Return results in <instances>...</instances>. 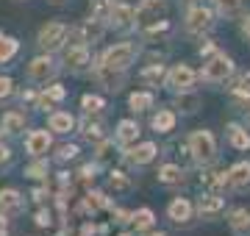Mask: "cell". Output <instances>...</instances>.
Here are the masks:
<instances>
[{
  "label": "cell",
  "instance_id": "8",
  "mask_svg": "<svg viewBox=\"0 0 250 236\" xmlns=\"http://www.w3.org/2000/svg\"><path fill=\"white\" fill-rule=\"evenodd\" d=\"M214 28V11L208 6H192L187 11V31L195 34V37H203Z\"/></svg>",
  "mask_w": 250,
  "mask_h": 236
},
{
  "label": "cell",
  "instance_id": "43",
  "mask_svg": "<svg viewBox=\"0 0 250 236\" xmlns=\"http://www.w3.org/2000/svg\"><path fill=\"white\" fill-rule=\"evenodd\" d=\"M111 214H114V222H117V225H125V222H131V214H128V211L111 209Z\"/></svg>",
  "mask_w": 250,
  "mask_h": 236
},
{
  "label": "cell",
  "instance_id": "51",
  "mask_svg": "<svg viewBox=\"0 0 250 236\" xmlns=\"http://www.w3.org/2000/svg\"><path fill=\"white\" fill-rule=\"evenodd\" d=\"M50 3H62V0H50Z\"/></svg>",
  "mask_w": 250,
  "mask_h": 236
},
{
  "label": "cell",
  "instance_id": "9",
  "mask_svg": "<svg viewBox=\"0 0 250 236\" xmlns=\"http://www.w3.org/2000/svg\"><path fill=\"white\" fill-rule=\"evenodd\" d=\"M64 67L70 70V73H86L92 67V53L89 47L83 45H70V50L64 53Z\"/></svg>",
  "mask_w": 250,
  "mask_h": 236
},
{
  "label": "cell",
  "instance_id": "17",
  "mask_svg": "<svg viewBox=\"0 0 250 236\" xmlns=\"http://www.w3.org/2000/svg\"><path fill=\"white\" fill-rule=\"evenodd\" d=\"M156 156H159V147L153 145V142H142L139 147L128 150V153H125V158H128L131 164H136V167H145V164H150Z\"/></svg>",
  "mask_w": 250,
  "mask_h": 236
},
{
  "label": "cell",
  "instance_id": "49",
  "mask_svg": "<svg viewBox=\"0 0 250 236\" xmlns=\"http://www.w3.org/2000/svg\"><path fill=\"white\" fill-rule=\"evenodd\" d=\"M142 236H167V234H164V231H150V228H147V231H142Z\"/></svg>",
  "mask_w": 250,
  "mask_h": 236
},
{
  "label": "cell",
  "instance_id": "3",
  "mask_svg": "<svg viewBox=\"0 0 250 236\" xmlns=\"http://www.w3.org/2000/svg\"><path fill=\"white\" fill-rule=\"evenodd\" d=\"M136 59V47L134 42H120V45H111L103 53L100 59V67H106V70H114V73H125Z\"/></svg>",
  "mask_w": 250,
  "mask_h": 236
},
{
  "label": "cell",
  "instance_id": "14",
  "mask_svg": "<svg viewBox=\"0 0 250 236\" xmlns=\"http://www.w3.org/2000/svg\"><path fill=\"white\" fill-rule=\"evenodd\" d=\"M25 209V197L20 195L17 189H0V214L6 217H14Z\"/></svg>",
  "mask_w": 250,
  "mask_h": 236
},
{
  "label": "cell",
  "instance_id": "37",
  "mask_svg": "<svg viewBox=\"0 0 250 236\" xmlns=\"http://www.w3.org/2000/svg\"><path fill=\"white\" fill-rule=\"evenodd\" d=\"M131 186H134V183H131V178H128L125 173H111V175H108V189H114V192H128Z\"/></svg>",
  "mask_w": 250,
  "mask_h": 236
},
{
  "label": "cell",
  "instance_id": "32",
  "mask_svg": "<svg viewBox=\"0 0 250 236\" xmlns=\"http://www.w3.org/2000/svg\"><path fill=\"white\" fill-rule=\"evenodd\" d=\"M20 50V42L14 37H9V34H0V61H9V59H14Z\"/></svg>",
  "mask_w": 250,
  "mask_h": 236
},
{
  "label": "cell",
  "instance_id": "34",
  "mask_svg": "<svg viewBox=\"0 0 250 236\" xmlns=\"http://www.w3.org/2000/svg\"><path fill=\"white\" fill-rule=\"evenodd\" d=\"M131 222H134L136 231H147V228H153V222H156V214H153L150 209H139L131 214Z\"/></svg>",
  "mask_w": 250,
  "mask_h": 236
},
{
  "label": "cell",
  "instance_id": "47",
  "mask_svg": "<svg viewBox=\"0 0 250 236\" xmlns=\"http://www.w3.org/2000/svg\"><path fill=\"white\" fill-rule=\"evenodd\" d=\"M9 234V219H6V214H0V236Z\"/></svg>",
  "mask_w": 250,
  "mask_h": 236
},
{
  "label": "cell",
  "instance_id": "18",
  "mask_svg": "<svg viewBox=\"0 0 250 236\" xmlns=\"http://www.w3.org/2000/svg\"><path fill=\"white\" fill-rule=\"evenodd\" d=\"M228 228L233 236H250V211L248 209H233L228 214Z\"/></svg>",
  "mask_w": 250,
  "mask_h": 236
},
{
  "label": "cell",
  "instance_id": "35",
  "mask_svg": "<svg viewBox=\"0 0 250 236\" xmlns=\"http://www.w3.org/2000/svg\"><path fill=\"white\" fill-rule=\"evenodd\" d=\"M214 3H217V11H220V17H225V20L239 17L242 0H214Z\"/></svg>",
  "mask_w": 250,
  "mask_h": 236
},
{
  "label": "cell",
  "instance_id": "30",
  "mask_svg": "<svg viewBox=\"0 0 250 236\" xmlns=\"http://www.w3.org/2000/svg\"><path fill=\"white\" fill-rule=\"evenodd\" d=\"M164 75H167L164 64H147L142 70V81L147 83V86H159V83H164Z\"/></svg>",
  "mask_w": 250,
  "mask_h": 236
},
{
  "label": "cell",
  "instance_id": "23",
  "mask_svg": "<svg viewBox=\"0 0 250 236\" xmlns=\"http://www.w3.org/2000/svg\"><path fill=\"white\" fill-rule=\"evenodd\" d=\"M175 122H178V117H175V111H170V109L156 111V114H153V119H150L153 131H159V134H170L172 128H175Z\"/></svg>",
  "mask_w": 250,
  "mask_h": 236
},
{
  "label": "cell",
  "instance_id": "44",
  "mask_svg": "<svg viewBox=\"0 0 250 236\" xmlns=\"http://www.w3.org/2000/svg\"><path fill=\"white\" fill-rule=\"evenodd\" d=\"M214 53H220L214 42H206V45L200 47V56H203V59H208V56H214Z\"/></svg>",
  "mask_w": 250,
  "mask_h": 236
},
{
  "label": "cell",
  "instance_id": "48",
  "mask_svg": "<svg viewBox=\"0 0 250 236\" xmlns=\"http://www.w3.org/2000/svg\"><path fill=\"white\" fill-rule=\"evenodd\" d=\"M242 34L250 39V14H248V17H242Z\"/></svg>",
  "mask_w": 250,
  "mask_h": 236
},
{
  "label": "cell",
  "instance_id": "45",
  "mask_svg": "<svg viewBox=\"0 0 250 236\" xmlns=\"http://www.w3.org/2000/svg\"><path fill=\"white\" fill-rule=\"evenodd\" d=\"M45 173H47L45 164H36V167H31V170H28V175H31V178H42Z\"/></svg>",
  "mask_w": 250,
  "mask_h": 236
},
{
  "label": "cell",
  "instance_id": "26",
  "mask_svg": "<svg viewBox=\"0 0 250 236\" xmlns=\"http://www.w3.org/2000/svg\"><path fill=\"white\" fill-rule=\"evenodd\" d=\"M0 128H3L6 134H20V131H25V114H22V111H6L3 119H0Z\"/></svg>",
  "mask_w": 250,
  "mask_h": 236
},
{
  "label": "cell",
  "instance_id": "31",
  "mask_svg": "<svg viewBox=\"0 0 250 236\" xmlns=\"http://www.w3.org/2000/svg\"><path fill=\"white\" fill-rule=\"evenodd\" d=\"M81 109H83L86 117H98L100 111L106 109V103H103V98H98V95H83V98H81Z\"/></svg>",
  "mask_w": 250,
  "mask_h": 236
},
{
  "label": "cell",
  "instance_id": "40",
  "mask_svg": "<svg viewBox=\"0 0 250 236\" xmlns=\"http://www.w3.org/2000/svg\"><path fill=\"white\" fill-rule=\"evenodd\" d=\"M75 156H78V145H62L59 153H56V158H59V161H70Z\"/></svg>",
  "mask_w": 250,
  "mask_h": 236
},
{
  "label": "cell",
  "instance_id": "22",
  "mask_svg": "<svg viewBox=\"0 0 250 236\" xmlns=\"http://www.w3.org/2000/svg\"><path fill=\"white\" fill-rule=\"evenodd\" d=\"M103 209H111V200H108L106 192H86V197H83V203H81V211H103Z\"/></svg>",
  "mask_w": 250,
  "mask_h": 236
},
{
  "label": "cell",
  "instance_id": "24",
  "mask_svg": "<svg viewBox=\"0 0 250 236\" xmlns=\"http://www.w3.org/2000/svg\"><path fill=\"white\" fill-rule=\"evenodd\" d=\"M228 142H231V147H236V150H250V131L236 125V122H231V125H228Z\"/></svg>",
  "mask_w": 250,
  "mask_h": 236
},
{
  "label": "cell",
  "instance_id": "36",
  "mask_svg": "<svg viewBox=\"0 0 250 236\" xmlns=\"http://www.w3.org/2000/svg\"><path fill=\"white\" fill-rule=\"evenodd\" d=\"M108 9H111V0H92L89 3V17L98 20V22H103L106 25L108 20Z\"/></svg>",
  "mask_w": 250,
  "mask_h": 236
},
{
  "label": "cell",
  "instance_id": "42",
  "mask_svg": "<svg viewBox=\"0 0 250 236\" xmlns=\"http://www.w3.org/2000/svg\"><path fill=\"white\" fill-rule=\"evenodd\" d=\"M9 161H11V150H9V145L3 142V131H0V170H3Z\"/></svg>",
  "mask_w": 250,
  "mask_h": 236
},
{
  "label": "cell",
  "instance_id": "12",
  "mask_svg": "<svg viewBox=\"0 0 250 236\" xmlns=\"http://www.w3.org/2000/svg\"><path fill=\"white\" fill-rule=\"evenodd\" d=\"M167 214H170V219L175 225H189L192 217H195V206H192L187 197H175L170 206H167Z\"/></svg>",
  "mask_w": 250,
  "mask_h": 236
},
{
  "label": "cell",
  "instance_id": "4",
  "mask_svg": "<svg viewBox=\"0 0 250 236\" xmlns=\"http://www.w3.org/2000/svg\"><path fill=\"white\" fill-rule=\"evenodd\" d=\"M233 75V61L225 53H214L203 59V70H200V78L206 83H225Z\"/></svg>",
  "mask_w": 250,
  "mask_h": 236
},
{
  "label": "cell",
  "instance_id": "21",
  "mask_svg": "<svg viewBox=\"0 0 250 236\" xmlns=\"http://www.w3.org/2000/svg\"><path fill=\"white\" fill-rule=\"evenodd\" d=\"M64 98H67V89L62 83H50V86H45L42 95H36V106L39 109H50V103H62Z\"/></svg>",
  "mask_w": 250,
  "mask_h": 236
},
{
  "label": "cell",
  "instance_id": "39",
  "mask_svg": "<svg viewBox=\"0 0 250 236\" xmlns=\"http://www.w3.org/2000/svg\"><path fill=\"white\" fill-rule=\"evenodd\" d=\"M233 95H239V98L250 100V73H245L239 81H236V86H233Z\"/></svg>",
  "mask_w": 250,
  "mask_h": 236
},
{
  "label": "cell",
  "instance_id": "16",
  "mask_svg": "<svg viewBox=\"0 0 250 236\" xmlns=\"http://www.w3.org/2000/svg\"><path fill=\"white\" fill-rule=\"evenodd\" d=\"M139 122L136 119H123L120 125H117V134H114V139H117V145L120 147H128V145H134L136 139H139Z\"/></svg>",
  "mask_w": 250,
  "mask_h": 236
},
{
  "label": "cell",
  "instance_id": "6",
  "mask_svg": "<svg viewBox=\"0 0 250 236\" xmlns=\"http://www.w3.org/2000/svg\"><path fill=\"white\" fill-rule=\"evenodd\" d=\"M56 73H59V64H56L53 53L36 56L34 61L28 64V81L31 83H47L50 78H56Z\"/></svg>",
  "mask_w": 250,
  "mask_h": 236
},
{
  "label": "cell",
  "instance_id": "50",
  "mask_svg": "<svg viewBox=\"0 0 250 236\" xmlns=\"http://www.w3.org/2000/svg\"><path fill=\"white\" fill-rule=\"evenodd\" d=\"M248 117H250V100H248Z\"/></svg>",
  "mask_w": 250,
  "mask_h": 236
},
{
  "label": "cell",
  "instance_id": "15",
  "mask_svg": "<svg viewBox=\"0 0 250 236\" xmlns=\"http://www.w3.org/2000/svg\"><path fill=\"white\" fill-rule=\"evenodd\" d=\"M25 150H28V156H34V158L45 156L47 150H50V134H47V131H31L25 137Z\"/></svg>",
  "mask_w": 250,
  "mask_h": 236
},
{
  "label": "cell",
  "instance_id": "25",
  "mask_svg": "<svg viewBox=\"0 0 250 236\" xmlns=\"http://www.w3.org/2000/svg\"><path fill=\"white\" fill-rule=\"evenodd\" d=\"M159 183H164V186H178V183H184V167H178V164H164L159 170Z\"/></svg>",
  "mask_w": 250,
  "mask_h": 236
},
{
  "label": "cell",
  "instance_id": "7",
  "mask_svg": "<svg viewBox=\"0 0 250 236\" xmlns=\"http://www.w3.org/2000/svg\"><path fill=\"white\" fill-rule=\"evenodd\" d=\"M164 83H167L175 95H178V92H189V89H195L197 73L189 67V64H175L170 73L164 75Z\"/></svg>",
  "mask_w": 250,
  "mask_h": 236
},
{
  "label": "cell",
  "instance_id": "27",
  "mask_svg": "<svg viewBox=\"0 0 250 236\" xmlns=\"http://www.w3.org/2000/svg\"><path fill=\"white\" fill-rule=\"evenodd\" d=\"M200 183H203L208 192H214V195H220V192L228 186V175L225 173H217V170H211V173H206L203 178H200Z\"/></svg>",
  "mask_w": 250,
  "mask_h": 236
},
{
  "label": "cell",
  "instance_id": "46",
  "mask_svg": "<svg viewBox=\"0 0 250 236\" xmlns=\"http://www.w3.org/2000/svg\"><path fill=\"white\" fill-rule=\"evenodd\" d=\"M36 225H50V214H47V211H39V214H36Z\"/></svg>",
  "mask_w": 250,
  "mask_h": 236
},
{
  "label": "cell",
  "instance_id": "10",
  "mask_svg": "<svg viewBox=\"0 0 250 236\" xmlns=\"http://www.w3.org/2000/svg\"><path fill=\"white\" fill-rule=\"evenodd\" d=\"M195 211L203 219H217L225 211L223 195H214V192H206V195H200V197H197V203H195Z\"/></svg>",
  "mask_w": 250,
  "mask_h": 236
},
{
  "label": "cell",
  "instance_id": "52",
  "mask_svg": "<svg viewBox=\"0 0 250 236\" xmlns=\"http://www.w3.org/2000/svg\"><path fill=\"white\" fill-rule=\"evenodd\" d=\"M123 236H128V234H123Z\"/></svg>",
  "mask_w": 250,
  "mask_h": 236
},
{
  "label": "cell",
  "instance_id": "11",
  "mask_svg": "<svg viewBox=\"0 0 250 236\" xmlns=\"http://www.w3.org/2000/svg\"><path fill=\"white\" fill-rule=\"evenodd\" d=\"M106 25H111V28H131L134 25V9H131L128 3H123V0H111Z\"/></svg>",
  "mask_w": 250,
  "mask_h": 236
},
{
  "label": "cell",
  "instance_id": "1",
  "mask_svg": "<svg viewBox=\"0 0 250 236\" xmlns=\"http://www.w3.org/2000/svg\"><path fill=\"white\" fill-rule=\"evenodd\" d=\"M187 145H189V153H192V161L203 164V167L217 161V139L211 131H206V128L192 131L187 139Z\"/></svg>",
  "mask_w": 250,
  "mask_h": 236
},
{
  "label": "cell",
  "instance_id": "19",
  "mask_svg": "<svg viewBox=\"0 0 250 236\" xmlns=\"http://www.w3.org/2000/svg\"><path fill=\"white\" fill-rule=\"evenodd\" d=\"M95 78H98V81L103 83V89H108V92H120L123 83H125V73H114V70H106V67H100V64H98V70H95Z\"/></svg>",
  "mask_w": 250,
  "mask_h": 236
},
{
  "label": "cell",
  "instance_id": "20",
  "mask_svg": "<svg viewBox=\"0 0 250 236\" xmlns=\"http://www.w3.org/2000/svg\"><path fill=\"white\" fill-rule=\"evenodd\" d=\"M47 128L53 134H70L72 128H75V117H72L70 111H53L47 117Z\"/></svg>",
  "mask_w": 250,
  "mask_h": 236
},
{
  "label": "cell",
  "instance_id": "33",
  "mask_svg": "<svg viewBox=\"0 0 250 236\" xmlns=\"http://www.w3.org/2000/svg\"><path fill=\"white\" fill-rule=\"evenodd\" d=\"M81 134H83V139H89V142H103L106 139V131H103V125H100L98 119H86L83 125H81Z\"/></svg>",
  "mask_w": 250,
  "mask_h": 236
},
{
  "label": "cell",
  "instance_id": "2",
  "mask_svg": "<svg viewBox=\"0 0 250 236\" xmlns=\"http://www.w3.org/2000/svg\"><path fill=\"white\" fill-rule=\"evenodd\" d=\"M167 20V0H142L134 9V25L139 31H147V28L159 25Z\"/></svg>",
  "mask_w": 250,
  "mask_h": 236
},
{
  "label": "cell",
  "instance_id": "29",
  "mask_svg": "<svg viewBox=\"0 0 250 236\" xmlns=\"http://www.w3.org/2000/svg\"><path fill=\"white\" fill-rule=\"evenodd\" d=\"M175 106H178L184 114H195L197 109H200V98L195 95V89L189 92H178V98H175Z\"/></svg>",
  "mask_w": 250,
  "mask_h": 236
},
{
  "label": "cell",
  "instance_id": "28",
  "mask_svg": "<svg viewBox=\"0 0 250 236\" xmlns=\"http://www.w3.org/2000/svg\"><path fill=\"white\" fill-rule=\"evenodd\" d=\"M153 103H156L153 92H134V95L128 98V106H131V111H136V114H142V111L153 109Z\"/></svg>",
  "mask_w": 250,
  "mask_h": 236
},
{
  "label": "cell",
  "instance_id": "13",
  "mask_svg": "<svg viewBox=\"0 0 250 236\" xmlns=\"http://www.w3.org/2000/svg\"><path fill=\"white\" fill-rule=\"evenodd\" d=\"M228 186L236 192H248L250 189V161H236L228 170Z\"/></svg>",
  "mask_w": 250,
  "mask_h": 236
},
{
  "label": "cell",
  "instance_id": "5",
  "mask_svg": "<svg viewBox=\"0 0 250 236\" xmlns=\"http://www.w3.org/2000/svg\"><path fill=\"white\" fill-rule=\"evenodd\" d=\"M67 34H70V25L53 20V22H45V25H42L36 42H39V47H42L45 53H56V50H62V47L67 45Z\"/></svg>",
  "mask_w": 250,
  "mask_h": 236
},
{
  "label": "cell",
  "instance_id": "38",
  "mask_svg": "<svg viewBox=\"0 0 250 236\" xmlns=\"http://www.w3.org/2000/svg\"><path fill=\"white\" fill-rule=\"evenodd\" d=\"M114 158V142H100L98 147V164H108Z\"/></svg>",
  "mask_w": 250,
  "mask_h": 236
},
{
  "label": "cell",
  "instance_id": "41",
  "mask_svg": "<svg viewBox=\"0 0 250 236\" xmlns=\"http://www.w3.org/2000/svg\"><path fill=\"white\" fill-rule=\"evenodd\" d=\"M11 95H14V81L0 75V103H3L6 98H11Z\"/></svg>",
  "mask_w": 250,
  "mask_h": 236
}]
</instances>
